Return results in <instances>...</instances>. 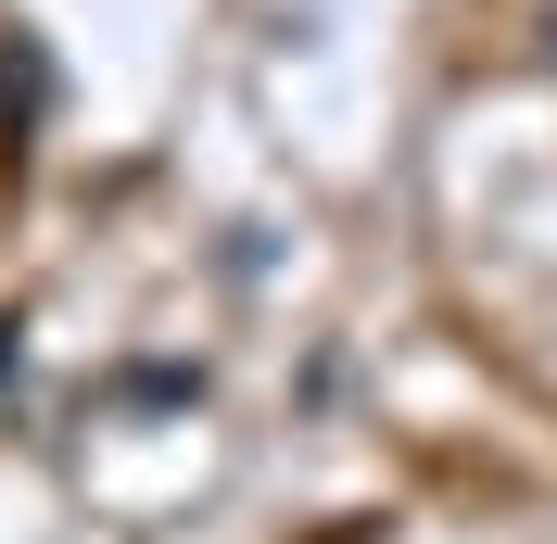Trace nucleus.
<instances>
[{
    "label": "nucleus",
    "instance_id": "obj_1",
    "mask_svg": "<svg viewBox=\"0 0 557 544\" xmlns=\"http://www.w3.org/2000/svg\"><path fill=\"white\" fill-rule=\"evenodd\" d=\"M114 406H203V355H139V368H114Z\"/></svg>",
    "mask_w": 557,
    "mask_h": 544
},
{
    "label": "nucleus",
    "instance_id": "obj_3",
    "mask_svg": "<svg viewBox=\"0 0 557 544\" xmlns=\"http://www.w3.org/2000/svg\"><path fill=\"white\" fill-rule=\"evenodd\" d=\"M545 64H557V13H545Z\"/></svg>",
    "mask_w": 557,
    "mask_h": 544
},
{
    "label": "nucleus",
    "instance_id": "obj_2",
    "mask_svg": "<svg viewBox=\"0 0 557 544\" xmlns=\"http://www.w3.org/2000/svg\"><path fill=\"white\" fill-rule=\"evenodd\" d=\"M0 102L26 114V127L51 114V51H38V38H0Z\"/></svg>",
    "mask_w": 557,
    "mask_h": 544
}]
</instances>
